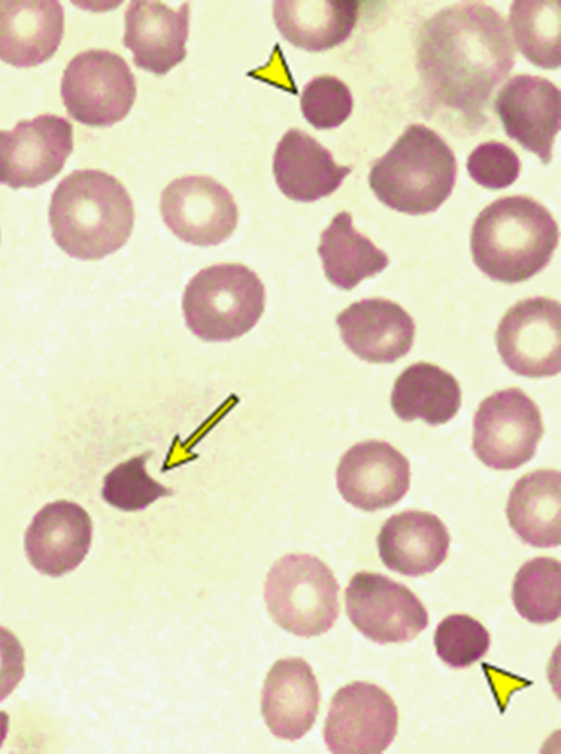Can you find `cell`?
Segmentation results:
<instances>
[{"label":"cell","instance_id":"obj_21","mask_svg":"<svg viewBox=\"0 0 561 754\" xmlns=\"http://www.w3.org/2000/svg\"><path fill=\"white\" fill-rule=\"evenodd\" d=\"M449 541L447 528L436 515L412 510L390 516L377 538L383 564L408 576L433 572L446 559Z\"/></svg>","mask_w":561,"mask_h":754},{"label":"cell","instance_id":"obj_22","mask_svg":"<svg viewBox=\"0 0 561 754\" xmlns=\"http://www.w3.org/2000/svg\"><path fill=\"white\" fill-rule=\"evenodd\" d=\"M273 171L279 190L290 199L313 202L332 194L351 172L305 132L291 128L279 140Z\"/></svg>","mask_w":561,"mask_h":754},{"label":"cell","instance_id":"obj_8","mask_svg":"<svg viewBox=\"0 0 561 754\" xmlns=\"http://www.w3.org/2000/svg\"><path fill=\"white\" fill-rule=\"evenodd\" d=\"M537 404L519 388L486 397L473 420L472 448L488 467L512 470L529 461L542 436Z\"/></svg>","mask_w":561,"mask_h":754},{"label":"cell","instance_id":"obj_24","mask_svg":"<svg viewBox=\"0 0 561 754\" xmlns=\"http://www.w3.org/2000/svg\"><path fill=\"white\" fill-rule=\"evenodd\" d=\"M357 13V1L273 2L274 21L283 37L309 52L327 50L343 43L356 24Z\"/></svg>","mask_w":561,"mask_h":754},{"label":"cell","instance_id":"obj_14","mask_svg":"<svg viewBox=\"0 0 561 754\" xmlns=\"http://www.w3.org/2000/svg\"><path fill=\"white\" fill-rule=\"evenodd\" d=\"M336 484L346 502L363 511L392 506L410 487V462L391 444L366 441L340 459Z\"/></svg>","mask_w":561,"mask_h":754},{"label":"cell","instance_id":"obj_28","mask_svg":"<svg viewBox=\"0 0 561 754\" xmlns=\"http://www.w3.org/2000/svg\"><path fill=\"white\" fill-rule=\"evenodd\" d=\"M560 562L537 557L524 563L515 575L512 598L518 614L534 624H549L561 613Z\"/></svg>","mask_w":561,"mask_h":754},{"label":"cell","instance_id":"obj_31","mask_svg":"<svg viewBox=\"0 0 561 754\" xmlns=\"http://www.w3.org/2000/svg\"><path fill=\"white\" fill-rule=\"evenodd\" d=\"M301 111L317 129L334 128L351 114L353 98L347 85L333 76H320L309 81L302 91Z\"/></svg>","mask_w":561,"mask_h":754},{"label":"cell","instance_id":"obj_26","mask_svg":"<svg viewBox=\"0 0 561 754\" xmlns=\"http://www.w3.org/2000/svg\"><path fill=\"white\" fill-rule=\"evenodd\" d=\"M318 253L328 279L342 289H351L362 279L381 272L388 255L357 232L347 212L336 214L322 231Z\"/></svg>","mask_w":561,"mask_h":754},{"label":"cell","instance_id":"obj_12","mask_svg":"<svg viewBox=\"0 0 561 754\" xmlns=\"http://www.w3.org/2000/svg\"><path fill=\"white\" fill-rule=\"evenodd\" d=\"M72 147L71 123L53 114L0 130V183L12 188L44 184L61 171Z\"/></svg>","mask_w":561,"mask_h":754},{"label":"cell","instance_id":"obj_3","mask_svg":"<svg viewBox=\"0 0 561 754\" xmlns=\"http://www.w3.org/2000/svg\"><path fill=\"white\" fill-rule=\"evenodd\" d=\"M558 239L550 212L528 196L514 195L494 201L478 215L470 244L473 261L485 275L513 284L540 272Z\"/></svg>","mask_w":561,"mask_h":754},{"label":"cell","instance_id":"obj_29","mask_svg":"<svg viewBox=\"0 0 561 754\" xmlns=\"http://www.w3.org/2000/svg\"><path fill=\"white\" fill-rule=\"evenodd\" d=\"M150 454L133 457L105 476L102 496L108 504L122 511H140L157 499L173 493L148 475L146 461Z\"/></svg>","mask_w":561,"mask_h":754},{"label":"cell","instance_id":"obj_6","mask_svg":"<svg viewBox=\"0 0 561 754\" xmlns=\"http://www.w3.org/2000/svg\"><path fill=\"white\" fill-rule=\"evenodd\" d=\"M339 584L317 557L287 555L271 569L264 599L273 620L283 629L313 637L328 631L339 616Z\"/></svg>","mask_w":561,"mask_h":754},{"label":"cell","instance_id":"obj_16","mask_svg":"<svg viewBox=\"0 0 561 754\" xmlns=\"http://www.w3.org/2000/svg\"><path fill=\"white\" fill-rule=\"evenodd\" d=\"M92 523L80 505L57 501L45 505L25 533V551L39 572L60 576L76 569L89 551Z\"/></svg>","mask_w":561,"mask_h":754},{"label":"cell","instance_id":"obj_9","mask_svg":"<svg viewBox=\"0 0 561 754\" xmlns=\"http://www.w3.org/2000/svg\"><path fill=\"white\" fill-rule=\"evenodd\" d=\"M345 607L354 627L381 644L410 641L428 624L416 595L380 573L354 574L345 590Z\"/></svg>","mask_w":561,"mask_h":754},{"label":"cell","instance_id":"obj_11","mask_svg":"<svg viewBox=\"0 0 561 754\" xmlns=\"http://www.w3.org/2000/svg\"><path fill=\"white\" fill-rule=\"evenodd\" d=\"M398 708L379 686L353 682L331 699L323 738L333 753L383 752L398 729Z\"/></svg>","mask_w":561,"mask_h":754},{"label":"cell","instance_id":"obj_15","mask_svg":"<svg viewBox=\"0 0 561 754\" xmlns=\"http://www.w3.org/2000/svg\"><path fill=\"white\" fill-rule=\"evenodd\" d=\"M494 106L506 135L549 163L560 128L557 85L538 76L517 75L500 90Z\"/></svg>","mask_w":561,"mask_h":754},{"label":"cell","instance_id":"obj_18","mask_svg":"<svg viewBox=\"0 0 561 754\" xmlns=\"http://www.w3.org/2000/svg\"><path fill=\"white\" fill-rule=\"evenodd\" d=\"M188 3L173 10L158 1H131L125 12L124 45L135 65L158 76L186 56Z\"/></svg>","mask_w":561,"mask_h":754},{"label":"cell","instance_id":"obj_27","mask_svg":"<svg viewBox=\"0 0 561 754\" xmlns=\"http://www.w3.org/2000/svg\"><path fill=\"white\" fill-rule=\"evenodd\" d=\"M561 1H514L510 24L520 53L534 65L554 69L560 65Z\"/></svg>","mask_w":561,"mask_h":754},{"label":"cell","instance_id":"obj_20","mask_svg":"<svg viewBox=\"0 0 561 754\" xmlns=\"http://www.w3.org/2000/svg\"><path fill=\"white\" fill-rule=\"evenodd\" d=\"M64 21L55 0H0V59L15 67L49 59L61 42Z\"/></svg>","mask_w":561,"mask_h":754},{"label":"cell","instance_id":"obj_19","mask_svg":"<svg viewBox=\"0 0 561 754\" xmlns=\"http://www.w3.org/2000/svg\"><path fill=\"white\" fill-rule=\"evenodd\" d=\"M320 690L310 665L300 658L277 661L262 690V713L271 732L285 740L304 736L314 723Z\"/></svg>","mask_w":561,"mask_h":754},{"label":"cell","instance_id":"obj_25","mask_svg":"<svg viewBox=\"0 0 561 754\" xmlns=\"http://www.w3.org/2000/svg\"><path fill=\"white\" fill-rule=\"evenodd\" d=\"M390 401L401 420L422 419L431 425H438L458 412L461 390L451 374L434 364L420 362L398 376Z\"/></svg>","mask_w":561,"mask_h":754},{"label":"cell","instance_id":"obj_10","mask_svg":"<svg viewBox=\"0 0 561 754\" xmlns=\"http://www.w3.org/2000/svg\"><path fill=\"white\" fill-rule=\"evenodd\" d=\"M504 364L531 378L554 376L561 368L559 301L533 297L518 301L503 316L495 334Z\"/></svg>","mask_w":561,"mask_h":754},{"label":"cell","instance_id":"obj_4","mask_svg":"<svg viewBox=\"0 0 561 754\" xmlns=\"http://www.w3.org/2000/svg\"><path fill=\"white\" fill-rule=\"evenodd\" d=\"M456 173L455 155L444 139L424 125L412 124L373 165L369 184L390 208L423 215L450 195Z\"/></svg>","mask_w":561,"mask_h":754},{"label":"cell","instance_id":"obj_13","mask_svg":"<svg viewBox=\"0 0 561 754\" xmlns=\"http://www.w3.org/2000/svg\"><path fill=\"white\" fill-rule=\"evenodd\" d=\"M160 209L176 237L201 247L222 242L238 221V208L229 191L203 175L183 176L168 184Z\"/></svg>","mask_w":561,"mask_h":754},{"label":"cell","instance_id":"obj_23","mask_svg":"<svg viewBox=\"0 0 561 754\" xmlns=\"http://www.w3.org/2000/svg\"><path fill=\"white\" fill-rule=\"evenodd\" d=\"M561 475L539 469L523 476L511 490L506 516L510 526L526 544L557 547L561 538Z\"/></svg>","mask_w":561,"mask_h":754},{"label":"cell","instance_id":"obj_32","mask_svg":"<svg viewBox=\"0 0 561 754\" xmlns=\"http://www.w3.org/2000/svg\"><path fill=\"white\" fill-rule=\"evenodd\" d=\"M467 169L478 184L499 190L511 185L517 179L520 161L505 144L488 141L479 145L469 155Z\"/></svg>","mask_w":561,"mask_h":754},{"label":"cell","instance_id":"obj_2","mask_svg":"<svg viewBox=\"0 0 561 754\" xmlns=\"http://www.w3.org/2000/svg\"><path fill=\"white\" fill-rule=\"evenodd\" d=\"M55 242L70 256L102 259L129 238L131 198L114 176L92 169L76 170L55 188L49 205Z\"/></svg>","mask_w":561,"mask_h":754},{"label":"cell","instance_id":"obj_17","mask_svg":"<svg viewBox=\"0 0 561 754\" xmlns=\"http://www.w3.org/2000/svg\"><path fill=\"white\" fill-rule=\"evenodd\" d=\"M346 346L370 363H393L413 344L415 324L397 302L383 298L355 301L336 318Z\"/></svg>","mask_w":561,"mask_h":754},{"label":"cell","instance_id":"obj_1","mask_svg":"<svg viewBox=\"0 0 561 754\" xmlns=\"http://www.w3.org/2000/svg\"><path fill=\"white\" fill-rule=\"evenodd\" d=\"M416 66L434 105L482 123L490 95L514 66L502 15L481 2L439 11L422 27Z\"/></svg>","mask_w":561,"mask_h":754},{"label":"cell","instance_id":"obj_30","mask_svg":"<svg viewBox=\"0 0 561 754\" xmlns=\"http://www.w3.org/2000/svg\"><path fill=\"white\" fill-rule=\"evenodd\" d=\"M434 644L439 659L454 669L470 666L490 646V635L477 619L465 614L445 617L436 627Z\"/></svg>","mask_w":561,"mask_h":754},{"label":"cell","instance_id":"obj_34","mask_svg":"<svg viewBox=\"0 0 561 754\" xmlns=\"http://www.w3.org/2000/svg\"><path fill=\"white\" fill-rule=\"evenodd\" d=\"M9 729V716L4 711H0V747L2 746Z\"/></svg>","mask_w":561,"mask_h":754},{"label":"cell","instance_id":"obj_7","mask_svg":"<svg viewBox=\"0 0 561 754\" xmlns=\"http://www.w3.org/2000/svg\"><path fill=\"white\" fill-rule=\"evenodd\" d=\"M60 91L71 117L85 125L103 127L128 114L136 98V82L119 55L90 49L68 62Z\"/></svg>","mask_w":561,"mask_h":754},{"label":"cell","instance_id":"obj_33","mask_svg":"<svg viewBox=\"0 0 561 754\" xmlns=\"http://www.w3.org/2000/svg\"><path fill=\"white\" fill-rule=\"evenodd\" d=\"M23 675V647L10 630L0 626V701L13 692Z\"/></svg>","mask_w":561,"mask_h":754},{"label":"cell","instance_id":"obj_5","mask_svg":"<svg viewBox=\"0 0 561 754\" xmlns=\"http://www.w3.org/2000/svg\"><path fill=\"white\" fill-rule=\"evenodd\" d=\"M264 286L242 264L202 270L185 288L186 325L205 341H229L252 329L264 310Z\"/></svg>","mask_w":561,"mask_h":754}]
</instances>
